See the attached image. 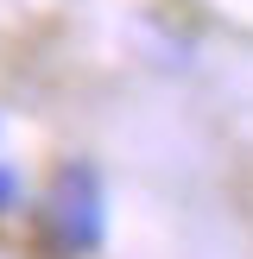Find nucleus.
Wrapping results in <instances>:
<instances>
[{
  "instance_id": "nucleus-1",
  "label": "nucleus",
  "mask_w": 253,
  "mask_h": 259,
  "mask_svg": "<svg viewBox=\"0 0 253 259\" xmlns=\"http://www.w3.org/2000/svg\"><path fill=\"white\" fill-rule=\"evenodd\" d=\"M45 228H51V247L63 259H89L108 234V190H101V171L89 158L57 164L51 177V196H45Z\"/></svg>"
},
{
  "instance_id": "nucleus-2",
  "label": "nucleus",
  "mask_w": 253,
  "mask_h": 259,
  "mask_svg": "<svg viewBox=\"0 0 253 259\" xmlns=\"http://www.w3.org/2000/svg\"><path fill=\"white\" fill-rule=\"evenodd\" d=\"M25 202V184H19V171H13V164H0V215H13Z\"/></svg>"
}]
</instances>
